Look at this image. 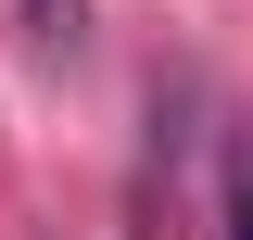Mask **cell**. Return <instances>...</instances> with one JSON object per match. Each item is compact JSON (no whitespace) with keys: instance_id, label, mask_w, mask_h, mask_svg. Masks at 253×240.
I'll return each mask as SVG.
<instances>
[{"instance_id":"6da1fadb","label":"cell","mask_w":253,"mask_h":240,"mask_svg":"<svg viewBox=\"0 0 253 240\" xmlns=\"http://www.w3.org/2000/svg\"><path fill=\"white\" fill-rule=\"evenodd\" d=\"M26 38L38 51H89V0H26Z\"/></svg>"},{"instance_id":"7a4b0ae2","label":"cell","mask_w":253,"mask_h":240,"mask_svg":"<svg viewBox=\"0 0 253 240\" xmlns=\"http://www.w3.org/2000/svg\"><path fill=\"white\" fill-rule=\"evenodd\" d=\"M215 240H253V139L228 152V202H215Z\"/></svg>"}]
</instances>
